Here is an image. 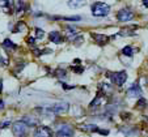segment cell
I'll return each mask as SVG.
<instances>
[{"label":"cell","mask_w":148,"mask_h":137,"mask_svg":"<svg viewBox=\"0 0 148 137\" xmlns=\"http://www.w3.org/2000/svg\"><path fill=\"white\" fill-rule=\"evenodd\" d=\"M25 30H26V25L23 21H18L17 26L14 28V33H21V31H25Z\"/></svg>","instance_id":"d6986e66"},{"label":"cell","mask_w":148,"mask_h":137,"mask_svg":"<svg viewBox=\"0 0 148 137\" xmlns=\"http://www.w3.org/2000/svg\"><path fill=\"white\" fill-rule=\"evenodd\" d=\"M90 11H92L93 16H96V17H103V16H106V14H109L110 7L106 3L97 1V3H93L92 4V8H90Z\"/></svg>","instance_id":"6da1fadb"},{"label":"cell","mask_w":148,"mask_h":137,"mask_svg":"<svg viewBox=\"0 0 148 137\" xmlns=\"http://www.w3.org/2000/svg\"><path fill=\"white\" fill-rule=\"evenodd\" d=\"M92 35V38L95 39L96 42L98 43V45H106L108 42H109V37L105 35V34H97V33H92L90 34Z\"/></svg>","instance_id":"8fae6325"},{"label":"cell","mask_w":148,"mask_h":137,"mask_svg":"<svg viewBox=\"0 0 148 137\" xmlns=\"http://www.w3.org/2000/svg\"><path fill=\"white\" fill-rule=\"evenodd\" d=\"M3 46L7 48V50H14V48L17 47V46L11 41V39H5V41L3 42Z\"/></svg>","instance_id":"e0dca14e"},{"label":"cell","mask_w":148,"mask_h":137,"mask_svg":"<svg viewBox=\"0 0 148 137\" xmlns=\"http://www.w3.org/2000/svg\"><path fill=\"white\" fill-rule=\"evenodd\" d=\"M145 104H147V101H145V99H140L136 107L138 109H143V107H145Z\"/></svg>","instance_id":"cb8c5ba5"},{"label":"cell","mask_w":148,"mask_h":137,"mask_svg":"<svg viewBox=\"0 0 148 137\" xmlns=\"http://www.w3.org/2000/svg\"><path fill=\"white\" fill-rule=\"evenodd\" d=\"M66 37H67L68 41H75L76 37H77V31H76L75 29L66 28Z\"/></svg>","instance_id":"5bb4252c"},{"label":"cell","mask_w":148,"mask_h":137,"mask_svg":"<svg viewBox=\"0 0 148 137\" xmlns=\"http://www.w3.org/2000/svg\"><path fill=\"white\" fill-rule=\"evenodd\" d=\"M34 43H36V38H34V37H29V38H28V45L33 46Z\"/></svg>","instance_id":"484cf974"},{"label":"cell","mask_w":148,"mask_h":137,"mask_svg":"<svg viewBox=\"0 0 148 137\" xmlns=\"http://www.w3.org/2000/svg\"><path fill=\"white\" fill-rule=\"evenodd\" d=\"M145 121H147V123H148V116H147V117H145Z\"/></svg>","instance_id":"4dcf8cb0"},{"label":"cell","mask_w":148,"mask_h":137,"mask_svg":"<svg viewBox=\"0 0 148 137\" xmlns=\"http://www.w3.org/2000/svg\"><path fill=\"white\" fill-rule=\"evenodd\" d=\"M9 5H11V3H9V1H7V0H3V1H0V7H4V8H8Z\"/></svg>","instance_id":"d4e9b609"},{"label":"cell","mask_w":148,"mask_h":137,"mask_svg":"<svg viewBox=\"0 0 148 137\" xmlns=\"http://www.w3.org/2000/svg\"><path fill=\"white\" fill-rule=\"evenodd\" d=\"M23 123L26 124V127H36L39 124V119L36 117V115H26L23 117Z\"/></svg>","instance_id":"30bf717a"},{"label":"cell","mask_w":148,"mask_h":137,"mask_svg":"<svg viewBox=\"0 0 148 137\" xmlns=\"http://www.w3.org/2000/svg\"><path fill=\"white\" fill-rule=\"evenodd\" d=\"M138 29V26H130V28H123L122 30L118 33V35L119 37H129V35H134L135 34V31L134 30H136Z\"/></svg>","instance_id":"4fadbf2b"},{"label":"cell","mask_w":148,"mask_h":137,"mask_svg":"<svg viewBox=\"0 0 148 137\" xmlns=\"http://www.w3.org/2000/svg\"><path fill=\"white\" fill-rule=\"evenodd\" d=\"M13 7H14V11H16V13H20L21 11H24V7H25V4H24L23 1H14Z\"/></svg>","instance_id":"ac0fdd59"},{"label":"cell","mask_w":148,"mask_h":137,"mask_svg":"<svg viewBox=\"0 0 148 137\" xmlns=\"http://www.w3.org/2000/svg\"><path fill=\"white\" fill-rule=\"evenodd\" d=\"M79 128L84 132H97V133L101 134H108L109 131H102V129H98V127L96 124H80Z\"/></svg>","instance_id":"ba28073f"},{"label":"cell","mask_w":148,"mask_h":137,"mask_svg":"<svg viewBox=\"0 0 148 137\" xmlns=\"http://www.w3.org/2000/svg\"><path fill=\"white\" fill-rule=\"evenodd\" d=\"M3 109H4V101L0 99V110H3Z\"/></svg>","instance_id":"83f0119b"},{"label":"cell","mask_w":148,"mask_h":137,"mask_svg":"<svg viewBox=\"0 0 148 137\" xmlns=\"http://www.w3.org/2000/svg\"><path fill=\"white\" fill-rule=\"evenodd\" d=\"M34 31H36V38H42V37L45 35V33H43V30H42V29H38V28H37Z\"/></svg>","instance_id":"44dd1931"},{"label":"cell","mask_w":148,"mask_h":137,"mask_svg":"<svg viewBox=\"0 0 148 137\" xmlns=\"http://www.w3.org/2000/svg\"><path fill=\"white\" fill-rule=\"evenodd\" d=\"M143 5H145V7H148V1H143Z\"/></svg>","instance_id":"f1b7e54d"},{"label":"cell","mask_w":148,"mask_h":137,"mask_svg":"<svg viewBox=\"0 0 148 137\" xmlns=\"http://www.w3.org/2000/svg\"><path fill=\"white\" fill-rule=\"evenodd\" d=\"M98 87L102 90V95H108L110 93V90H112V86H110L109 84H105V82L100 84V85H98Z\"/></svg>","instance_id":"9a60e30c"},{"label":"cell","mask_w":148,"mask_h":137,"mask_svg":"<svg viewBox=\"0 0 148 137\" xmlns=\"http://www.w3.org/2000/svg\"><path fill=\"white\" fill-rule=\"evenodd\" d=\"M1 85L3 84H1V80H0V92H1Z\"/></svg>","instance_id":"f546056e"},{"label":"cell","mask_w":148,"mask_h":137,"mask_svg":"<svg viewBox=\"0 0 148 137\" xmlns=\"http://www.w3.org/2000/svg\"><path fill=\"white\" fill-rule=\"evenodd\" d=\"M108 77L112 80V82L114 85H117V86H123V84L126 82V80H127V73L125 72V71H122V72H114V73H108Z\"/></svg>","instance_id":"7a4b0ae2"},{"label":"cell","mask_w":148,"mask_h":137,"mask_svg":"<svg viewBox=\"0 0 148 137\" xmlns=\"http://www.w3.org/2000/svg\"><path fill=\"white\" fill-rule=\"evenodd\" d=\"M70 110V104L67 102H58V103L53 104L51 107L45 110V112H51V114H66Z\"/></svg>","instance_id":"3957f363"},{"label":"cell","mask_w":148,"mask_h":137,"mask_svg":"<svg viewBox=\"0 0 148 137\" xmlns=\"http://www.w3.org/2000/svg\"><path fill=\"white\" fill-rule=\"evenodd\" d=\"M26 124L23 123V121H16V123L12 124V132H13V134L16 137H23V134H25L26 132Z\"/></svg>","instance_id":"5b68a950"},{"label":"cell","mask_w":148,"mask_h":137,"mask_svg":"<svg viewBox=\"0 0 148 137\" xmlns=\"http://www.w3.org/2000/svg\"><path fill=\"white\" fill-rule=\"evenodd\" d=\"M9 124H11V121H9V120H7V121H3V123L0 124V128H1V129H3V128H7V127H8Z\"/></svg>","instance_id":"4316f807"},{"label":"cell","mask_w":148,"mask_h":137,"mask_svg":"<svg viewBox=\"0 0 148 137\" xmlns=\"http://www.w3.org/2000/svg\"><path fill=\"white\" fill-rule=\"evenodd\" d=\"M56 76H58V77H66V76H67V73H66L64 69H58V71H56Z\"/></svg>","instance_id":"603a6c76"},{"label":"cell","mask_w":148,"mask_h":137,"mask_svg":"<svg viewBox=\"0 0 148 137\" xmlns=\"http://www.w3.org/2000/svg\"><path fill=\"white\" fill-rule=\"evenodd\" d=\"M122 54L126 56H132V54H134V50H132L131 46H126V47L122 48Z\"/></svg>","instance_id":"ffe728a7"},{"label":"cell","mask_w":148,"mask_h":137,"mask_svg":"<svg viewBox=\"0 0 148 137\" xmlns=\"http://www.w3.org/2000/svg\"><path fill=\"white\" fill-rule=\"evenodd\" d=\"M55 137H73V128L68 124H62L58 127Z\"/></svg>","instance_id":"277c9868"},{"label":"cell","mask_w":148,"mask_h":137,"mask_svg":"<svg viewBox=\"0 0 148 137\" xmlns=\"http://www.w3.org/2000/svg\"><path fill=\"white\" fill-rule=\"evenodd\" d=\"M71 69H72L73 72H76V73H77V75H80V73H83L84 68L80 65V67H71Z\"/></svg>","instance_id":"7402d4cb"},{"label":"cell","mask_w":148,"mask_h":137,"mask_svg":"<svg viewBox=\"0 0 148 137\" xmlns=\"http://www.w3.org/2000/svg\"><path fill=\"white\" fill-rule=\"evenodd\" d=\"M132 18H134V13L127 8L121 9L117 13V20L121 21V22H127V21H131Z\"/></svg>","instance_id":"52a82bcc"},{"label":"cell","mask_w":148,"mask_h":137,"mask_svg":"<svg viewBox=\"0 0 148 137\" xmlns=\"http://www.w3.org/2000/svg\"><path fill=\"white\" fill-rule=\"evenodd\" d=\"M127 95H129L130 98H140L142 97V89H140V86H139L138 82H134V84L129 87V90H127Z\"/></svg>","instance_id":"9c48e42d"},{"label":"cell","mask_w":148,"mask_h":137,"mask_svg":"<svg viewBox=\"0 0 148 137\" xmlns=\"http://www.w3.org/2000/svg\"><path fill=\"white\" fill-rule=\"evenodd\" d=\"M49 39H50L51 42L55 43V45H59V43L63 42V35H62L59 31L54 30V31H50V34H49Z\"/></svg>","instance_id":"7c38bea8"},{"label":"cell","mask_w":148,"mask_h":137,"mask_svg":"<svg viewBox=\"0 0 148 137\" xmlns=\"http://www.w3.org/2000/svg\"><path fill=\"white\" fill-rule=\"evenodd\" d=\"M53 129L47 125H39L34 131V137H53Z\"/></svg>","instance_id":"8992f818"},{"label":"cell","mask_w":148,"mask_h":137,"mask_svg":"<svg viewBox=\"0 0 148 137\" xmlns=\"http://www.w3.org/2000/svg\"><path fill=\"white\" fill-rule=\"evenodd\" d=\"M68 7H71V8H80V7H84L85 5V1H73V0H71V1H68Z\"/></svg>","instance_id":"2e32d148"}]
</instances>
